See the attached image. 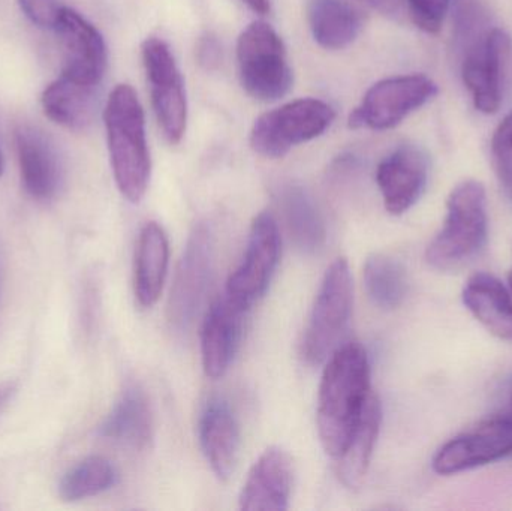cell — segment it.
Segmentation results:
<instances>
[{
  "instance_id": "obj_35",
  "label": "cell",
  "mask_w": 512,
  "mask_h": 511,
  "mask_svg": "<svg viewBox=\"0 0 512 511\" xmlns=\"http://www.w3.org/2000/svg\"><path fill=\"white\" fill-rule=\"evenodd\" d=\"M498 416L504 417V419L510 420L512 422V381L510 392H508L507 402H505V407L502 408L501 413Z\"/></svg>"
},
{
  "instance_id": "obj_8",
  "label": "cell",
  "mask_w": 512,
  "mask_h": 511,
  "mask_svg": "<svg viewBox=\"0 0 512 511\" xmlns=\"http://www.w3.org/2000/svg\"><path fill=\"white\" fill-rule=\"evenodd\" d=\"M438 84L423 74L397 75L373 84L349 116V128L387 131L438 95Z\"/></svg>"
},
{
  "instance_id": "obj_36",
  "label": "cell",
  "mask_w": 512,
  "mask_h": 511,
  "mask_svg": "<svg viewBox=\"0 0 512 511\" xmlns=\"http://www.w3.org/2000/svg\"><path fill=\"white\" fill-rule=\"evenodd\" d=\"M5 173V156H3L2 149H0V177Z\"/></svg>"
},
{
  "instance_id": "obj_37",
  "label": "cell",
  "mask_w": 512,
  "mask_h": 511,
  "mask_svg": "<svg viewBox=\"0 0 512 511\" xmlns=\"http://www.w3.org/2000/svg\"><path fill=\"white\" fill-rule=\"evenodd\" d=\"M508 284H510V291L512 294V270L510 273H508Z\"/></svg>"
},
{
  "instance_id": "obj_23",
  "label": "cell",
  "mask_w": 512,
  "mask_h": 511,
  "mask_svg": "<svg viewBox=\"0 0 512 511\" xmlns=\"http://www.w3.org/2000/svg\"><path fill=\"white\" fill-rule=\"evenodd\" d=\"M101 87L84 86L60 75L45 87L42 110L51 122L72 131H83L95 120Z\"/></svg>"
},
{
  "instance_id": "obj_6",
  "label": "cell",
  "mask_w": 512,
  "mask_h": 511,
  "mask_svg": "<svg viewBox=\"0 0 512 511\" xmlns=\"http://www.w3.org/2000/svg\"><path fill=\"white\" fill-rule=\"evenodd\" d=\"M336 119L328 102L315 98L295 99L255 120L249 144L256 155L277 159L291 149L321 137Z\"/></svg>"
},
{
  "instance_id": "obj_14",
  "label": "cell",
  "mask_w": 512,
  "mask_h": 511,
  "mask_svg": "<svg viewBox=\"0 0 512 511\" xmlns=\"http://www.w3.org/2000/svg\"><path fill=\"white\" fill-rule=\"evenodd\" d=\"M430 159L417 144H402L385 156L376 170V183L385 209L400 216L423 197L429 183Z\"/></svg>"
},
{
  "instance_id": "obj_11",
  "label": "cell",
  "mask_w": 512,
  "mask_h": 511,
  "mask_svg": "<svg viewBox=\"0 0 512 511\" xmlns=\"http://www.w3.org/2000/svg\"><path fill=\"white\" fill-rule=\"evenodd\" d=\"M62 53V77L84 86L101 87L108 65L102 33L75 9L63 6L54 26Z\"/></svg>"
},
{
  "instance_id": "obj_30",
  "label": "cell",
  "mask_w": 512,
  "mask_h": 511,
  "mask_svg": "<svg viewBox=\"0 0 512 511\" xmlns=\"http://www.w3.org/2000/svg\"><path fill=\"white\" fill-rule=\"evenodd\" d=\"M492 159L499 183L512 197V138L493 134Z\"/></svg>"
},
{
  "instance_id": "obj_20",
  "label": "cell",
  "mask_w": 512,
  "mask_h": 511,
  "mask_svg": "<svg viewBox=\"0 0 512 511\" xmlns=\"http://www.w3.org/2000/svg\"><path fill=\"white\" fill-rule=\"evenodd\" d=\"M170 243L158 222H147L138 236L135 251L134 293L138 305L152 308L158 303L167 279Z\"/></svg>"
},
{
  "instance_id": "obj_24",
  "label": "cell",
  "mask_w": 512,
  "mask_h": 511,
  "mask_svg": "<svg viewBox=\"0 0 512 511\" xmlns=\"http://www.w3.org/2000/svg\"><path fill=\"white\" fill-rule=\"evenodd\" d=\"M309 27L319 47L331 51L343 50L363 30V15L345 0H312Z\"/></svg>"
},
{
  "instance_id": "obj_16",
  "label": "cell",
  "mask_w": 512,
  "mask_h": 511,
  "mask_svg": "<svg viewBox=\"0 0 512 511\" xmlns=\"http://www.w3.org/2000/svg\"><path fill=\"white\" fill-rule=\"evenodd\" d=\"M248 311L227 294L210 306L201 329V360L207 377L218 380L227 374L239 350Z\"/></svg>"
},
{
  "instance_id": "obj_21",
  "label": "cell",
  "mask_w": 512,
  "mask_h": 511,
  "mask_svg": "<svg viewBox=\"0 0 512 511\" xmlns=\"http://www.w3.org/2000/svg\"><path fill=\"white\" fill-rule=\"evenodd\" d=\"M462 299L487 332L512 342V294L495 275L486 272L472 275L463 288Z\"/></svg>"
},
{
  "instance_id": "obj_5",
  "label": "cell",
  "mask_w": 512,
  "mask_h": 511,
  "mask_svg": "<svg viewBox=\"0 0 512 511\" xmlns=\"http://www.w3.org/2000/svg\"><path fill=\"white\" fill-rule=\"evenodd\" d=\"M352 302L351 269L346 258H337L325 272L301 339V357L309 365L325 362L337 350L351 318Z\"/></svg>"
},
{
  "instance_id": "obj_26",
  "label": "cell",
  "mask_w": 512,
  "mask_h": 511,
  "mask_svg": "<svg viewBox=\"0 0 512 511\" xmlns=\"http://www.w3.org/2000/svg\"><path fill=\"white\" fill-rule=\"evenodd\" d=\"M364 288L373 305L393 311L403 305L409 293L406 267L385 254L370 255L363 269Z\"/></svg>"
},
{
  "instance_id": "obj_13",
  "label": "cell",
  "mask_w": 512,
  "mask_h": 511,
  "mask_svg": "<svg viewBox=\"0 0 512 511\" xmlns=\"http://www.w3.org/2000/svg\"><path fill=\"white\" fill-rule=\"evenodd\" d=\"M512 42L502 29L487 30L468 45L462 62V77L474 101L484 114L499 110L502 102V72L510 56Z\"/></svg>"
},
{
  "instance_id": "obj_7",
  "label": "cell",
  "mask_w": 512,
  "mask_h": 511,
  "mask_svg": "<svg viewBox=\"0 0 512 511\" xmlns=\"http://www.w3.org/2000/svg\"><path fill=\"white\" fill-rule=\"evenodd\" d=\"M215 237L207 222H198L189 234L168 297L167 320L171 329L185 332L194 323L212 281Z\"/></svg>"
},
{
  "instance_id": "obj_12",
  "label": "cell",
  "mask_w": 512,
  "mask_h": 511,
  "mask_svg": "<svg viewBox=\"0 0 512 511\" xmlns=\"http://www.w3.org/2000/svg\"><path fill=\"white\" fill-rule=\"evenodd\" d=\"M511 455L512 422L496 414L445 443L433 456L432 467L439 476H454Z\"/></svg>"
},
{
  "instance_id": "obj_4",
  "label": "cell",
  "mask_w": 512,
  "mask_h": 511,
  "mask_svg": "<svg viewBox=\"0 0 512 511\" xmlns=\"http://www.w3.org/2000/svg\"><path fill=\"white\" fill-rule=\"evenodd\" d=\"M237 66L243 89L256 101L274 102L292 89L285 42L265 21H254L239 36Z\"/></svg>"
},
{
  "instance_id": "obj_33",
  "label": "cell",
  "mask_w": 512,
  "mask_h": 511,
  "mask_svg": "<svg viewBox=\"0 0 512 511\" xmlns=\"http://www.w3.org/2000/svg\"><path fill=\"white\" fill-rule=\"evenodd\" d=\"M245 3L249 9L255 12V14L265 15L270 12L271 2L270 0H240Z\"/></svg>"
},
{
  "instance_id": "obj_25",
  "label": "cell",
  "mask_w": 512,
  "mask_h": 511,
  "mask_svg": "<svg viewBox=\"0 0 512 511\" xmlns=\"http://www.w3.org/2000/svg\"><path fill=\"white\" fill-rule=\"evenodd\" d=\"M381 423V401L375 393H372L348 447L343 455L336 459L337 476L348 488H358L366 477L379 431H381Z\"/></svg>"
},
{
  "instance_id": "obj_27",
  "label": "cell",
  "mask_w": 512,
  "mask_h": 511,
  "mask_svg": "<svg viewBox=\"0 0 512 511\" xmlns=\"http://www.w3.org/2000/svg\"><path fill=\"white\" fill-rule=\"evenodd\" d=\"M119 473L110 459L104 456H87L69 468L60 479L59 497L66 503H77L98 497L117 485Z\"/></svg>"
},
{
  "instance_id": "obj_28",
  "label": "cell",
  "mask_w": 512,
  "mask_h": 511,
  "mask_svg": "<svg viewBox=\"0 0 512 511\" xmlns=\"http://www.w3.org/2000/svg\"><path fill=\"white\" fill-rule=\"evenodd\" d=\"M450 3L451 0H406L415 26L430 35L441 32Z\"/></svg>"
},
{
  "instance_id": "obj_10",
  "label": "cell",
  "mask_w": 512,
  "mask_h": 511,
  "mask_svg": "<svg viewBox=\"0 0 512 511\" xmlns=\"http://www.w3.org/2000/svg\"><path fill=\"white\" fill-rule=\"evenodd\" d=\"M280 233L276 218L261 212L252 221L245 257L227 282L230 299L251 309L264 296L280 260Z\"/></svg>"
},
{
  "instance_id": "obj_29",
  "label": "cell",
  "mask_w": 512,
  "mask_h": 511,
  "mask_svg": "<svg viewBox=\"0 0 512 511\" xmlns=\"http://www.w3.org/2000/svg\"><path fill=\"white\" fill-rule=\"evenodd\" d=\"M27 20L42 29H54L63 6L57 0H17Z\"/></svg>"
},
{
  "instance_id": "obj_9",
  "label": "cell",
  "mask_w": 512,
  "mask_h": 511,
  "mask_svg": "<svg viewBox=\"0 0 512 511\" xmlns=\"http://www.w3.org/2000/svg\"><path fill=\"white\" fill-rule=\"evenodd\" d=\"M141 59L159 128L168 143L179 144L188 126V98L179 65L170 45L153 36L141 45Z\"/></svg>"
},
{
  "instance_id": "obj_2",
  "label": "cell",
  "mask_w": 512,
  "mask_h": 511,
  "mask_svg": "<svg viewBox=\"0 0 512 511\" xmlns=\"http://www.w3.org/2000/svg\"><path fill=\"white\" fill-rule=\"evenodd\" d=\"M111 171L120 194L140 203L149 188L152 158L147 143L146 116L134 87L117 84L104 108Z\"/></svg>"
},
{
  "instance_id": "obj_34",
  "label": "cell",
  "mask_w": 512,
  "mask_h": 511,
  "mask_svg": "<svg viewBox=\"0 0 512 511\" xmlns=\"http://www.w3.org/2000/svg\"><path fill=\"white\" fill-rule=\"evenodd\" d=\"M15 392V384L11 383V381H6V383H0V410L5 407L6 402L11 399V396L14 395Z\"/></svg>"
},
{
  "instance_id": "obj_1",
  "label": "cell",
  "mask_w": 512,
  "mask_h": 511,
  "mask_svg": "<svg viewBox=\"0 0 512 511\" xmlns=\"http://www.w3.org/2000/svg\"><path fill=\"white\" fill-rule=\"evenodd\" d=\"M372 393L366 348L360 342L337 348L322 372L316 410L319 441L331 458L345 452Z\"/></svg>"
},
{
  "instance_id": "obj_19",
  "label": "cell",
  "mask_w": 512,
  "mask_h": 511,
  "mask_svg": "<svg viewBox=\"0 0 512 511\" xmlns=\"http://www.w3.org/2000/svg\"><path fill=\"white\" fill-rule=\"evenodd\" d=\"M153 411L146 392L128 384L98 428V435L111 443L141 450L153 438Z\"/></svg>"
},
{
  "instance_id": "obj_31",
  "label": "cell",
  "mask_w": 512,
  "mask_h": 511,
  "mask_svg": "<svg viewBox=\"0 0 512 511\" xmlns=\"http://www.w3.org/2000/svg\"><path fill=\"white\" fill-rule=\"evenodd\" d=\"M222 48L218 38L213 33L207 32L198 39L197 59L203 68L215 69L221 62Z\"/></svg>"
},
{
  "instance_id": "obj_17",
  "label": "cell",
  "mask_w": 512,
  "mask_h": 511,
  "mask_svg": "<svg viewBox=\"0 0 512 511\" xmlns=\"http://www.w3.org/2000/svg\"><path fill=\"white\" fill-rule=\"evenodd\" d=\"M294 468L291 456L280 449L270 447L265 450L240 492L239 506L245 511H285L289 509Z\"/></svg>"
},
{
  "instance_id": "obj_22",
  "label": "cell",
  "mask_w": 512,
  "mask_h": 511,
  "mask_svg": "<svg viewBox=\"0 0 512 511\" xmlns=\"http://www.w3.org/2000/svg\"><path fill=\"white\" fill-rule=\"evenodd\" d=\"M276 198L295 248L303 254L321 251L327 240V228L312 195L303 186L288 183L277 191Z\"/></svg>"
},
{
  "instance_id": "obj_3",
  "label": "cell",
  "mask_w": 512,
  "mask_h": 511,
  "mask_svg": "<svg viewBox=\"0 0 512 511\" xmlns=\"http://www.w3.org/2000/svg\"><path fill=\"white\" fill-rule=\"evenodd\" d=\"M487 239L486 188L478 180H465L448 197L444 225L427 246V263L441 272H453L475 260L486 248Z\"/></svg>"
},
{
  "instance_id": "obj_15",
  "label": "cell",
  "mask_w": 512,
  "mask_h": 511,
  "mask_svg": "<svg viewBox=\"0 0 512 511\" xmlns=\"http://www.w3.org/2000/svg\"><path fill=\"white\" fill-rule=\"evenodd\" d=\"M15 152L24 191L33 200H54L63 185V167L56 144L38 126L23 123L14 132Z\"/></svg>"
},
{
  "instance_id": "obj_32",
  "label": "cell",
  "mask_w": 512,
  "mask_h": 511,
  "mask_svg": "<svg viewBox=\"0 0 512 511\" xmlns=\"http://www.w3.org/2000/svg\"><path fill=\"white\" fill-rule=\"evenodd\" d=\"M387 17H399L405 8V0H361Z\"/></svg>"
},
{
  "instance_id": "obj_18",
  "label": "cell",
  "mask_w": 512,
  "mask_h": 511,
  "mask_svg": "<svg viewBox=\"0 0 512 511\" xmlns=\"http://www.w3.org/2000/svg\"><path fill=\"white\" fill-rule=\"evenodd\" d=\"M198 432L210 468L219 480L227 482L236 471L242 444L239 422L228 402L221 398L207 402Z\"/></svg>"
}]
</instances>
